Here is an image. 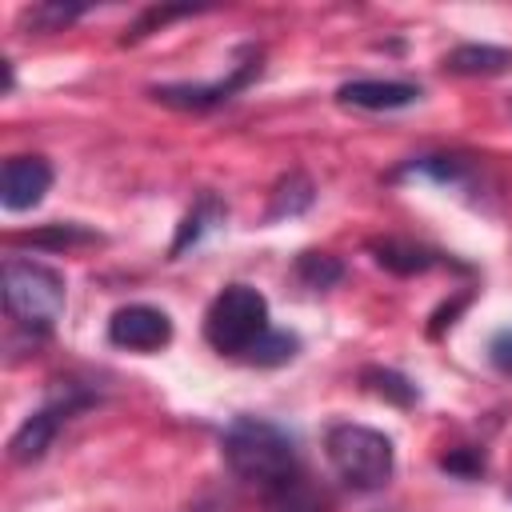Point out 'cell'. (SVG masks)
Listing matches in <instances>:
<instances>
[{"label": "cell", "mask_w": 512, "mask_h": 512, "mask_svg": "<svg viewBox=\"0 0 512 512\" xmlns=\"http://www.w3.org/2000/svg\"><path fill=\"white\" fill-rule=\"evenodd\" d=\"M88 400H92V396H84V392H76V388H64L60 396H52L40 412H32V416L16 428V436L8 440V456H12L16 464H36V460L52 448L60 424H64L76 408H84Z\"/></svg>", "instance_id": "5b68a950"}, {"label": "cell", "mask_w": 512, "mask_h": 512, "mask_svg": "<svg viewBox=\"0 0 512 512\" xmlns=\"http://www.w3.org/2000/svg\"><path fill=\"white\" fill-rule=\"evenodd\" d=\"M328 460L336 468V476L344 484H352L356 492H376L392 480L396 472V448L384 432L368 428V424H332L324 436Z\"/></svg>", "instance_id": "7a4b0ae2"}, {"label": "cell", "mask_w": 512, "mask_h": 512, "mask_svg": "<svg viewBox=\"0 0 512 512\" xmlns=\"http://www.w3.org/2000/svg\"><path fill=\"white\" fill-rule=\"evenodd\" d=\"M440 468H444V472H460V476H476V472L484 468V460H480L476 452H452V456L440 460Z\"/></svg>", "instance_id": "603a6c76"}, {"label": "cell", "mask_w": 512, "mask_h": 512, "mask_svg": "<svg viewBox=\"0 0 512 512\" xmlns=\"http://www.w3.org/2000/svg\"><path fill=\"white\" fill-rule=\"evenodd\" d=\"M336 100L364 112H392L420 100V88L408 80H348L336 88Z\"/></svg>", "instance_id": "9c48e42d"}, {"label": "cell", "mask_w": 512, "mask_h": 512, "mask_svg": "<svg viewBox=\"0 0 512 512\" xmlns=\"http://www.w3.org/2000/svg\"><path fill=\"white\" fill-rule=\"evenodd\" d=\"M268 332V300L248 284H228L204 312V336L216 352L248 356V348Z\"/></svg>", "instance_id": "277c9868"}, {"label": "cell", "mask_w": 512, "mask_h": 512, "mask_svg": "<svg viewBox=\"0 0 512 512\" xmlns=\"http://www.w3.org/2000/svg\"><path fill=\"white\" fill-rule=\"evenodd\" d=\"M108 340L128 352H160L172 340V320L152 304H124L108 320Z\"/></svg>", "instance_id": "8992f818"}, {"label": "cell", "mask_w": 512, "mask_h": 512, "mask_svg": "<svg viewBox=\"0 0 512 512\" xmlns=\"http://www.w3.org/2000/svg\"><path fill=\"white\" fill-rule=\"evenodd\" d=\"M220 448H224L228 468H232L244 484L264 488L268 496L296 480V444H292V436H288L284 428H276L272 420L236 416V420L224 428Z\"/></svg>", "instance_id": "6da1fadb"}, {"label": "cell", "mask_w": 512, "mask_h": 512, "mask_svg": "<svg viewBox=\"0 0 512 512\" xmlns=\"http://www.w3.org/2000/svg\"><path fill=\"white\" fill-rule=\"evenodd\" d=\"M224 216V208L212 200V196H204L188 216H184V224H180V232H176V240H172V256H180L188 244H196L200 236H204V228H212V220H220Z\"/></svg>", "instance_id": "4fadbf2b"}, {"label": "cell", "mask_w": 512, "mask_h": 512, "mask_svg": "<svg viewBox=\"0 0 512 512\" xmlns=\"http://www.w3.org/2000/svg\"><path fill=\"white\" fill-rule=\"evenodd\" d=\"M256 72H260V52L248 48L244 60H240L224 80H216V84H156L152 96H156L160 104H168V108H212V104L236 96Z\"/></svg>", "instance_id": "52a82bcc"}, {"label": "cell", "mask_w": 512, "mask_h": 512, "mask_svg": "<svg viewBox=\"0 0 512 512\" xmlns=\"http://www.w3.org/2000/svg\"><path fill=\"white\" fill-rule=\"evenodd\" d=\"M488 360H492L504 376H512V328H500V332L488 340Z\"/></svg>", "instance_id": "7402d4cb"}, {"label": "cell", "mask_w": 512, "mask_h": 512, "mask_svg": "<svg viewBox=\"0 0 512 512\" xmlns=\"http://www.w3.org/2000/svg\"><path fill=\"white\" fill-rule=\"evenodd\" d=\"M268 512H324V504L308 484L292 480V484H284L280 492L268 496Z\"/></svg>", "instance_id": "ac0fdd59"}, {"label": "cell", "mask_w": 512, "mask_h": 512, "mask_svg": "<svg viewBox=\"0 0 512 512\" xmlns=\"http://www.w3.org/2000/svg\"><path fill=\"white\" fill-rule=\"evenodd\" d=\"M96 240V232L80 228V224H52L44 232H20L16 244H48V248H68V244H88Z\"/></svg>", "instance_id": "d6986e66"}, {"label": "cell", "mask_w": 512, "mask_h": 512, "mask_svg": "<svg viewBox=\"0 0 512 512\" xmlns=\"http://www.w3.org/2000/svg\"><path fill=\"white\" fill-rule=\"evenodd\" d=\"M176 16H192V8H148V12H144L136 24H132V32L124 36V44H128V40L148 36L152 28H164V24H168V20H176Z\"/></svg>", "instance_id": "44dd1931"}, {"label": "cell", "mask_w": 512, "mask_h": 512, "mask_svg": "<svg viewBox=\"0 0 512 512\" xmlns=\"http://www.w3.org/2000/svg\"><path fill=\"white\" fill-rule=\"evenodd\" d=\"M84 8L80 4H36V8H24L20 12V24L32 28V32H60L64 24H72Z\"/></svg>", "instance_id": "5bb4252c"}, {"label": "cell", "mask_w": 512, "mask_h": 512, "mask_svg": "<svg viewBox=\"0 0 512 512\" xmlns=\"http://www.w3.org/2000/svg\"><path fill=\"white\" fill-rule=\"evenodd\" d=\"M312 204V180L304 172H288L276 188H272V204H268V220H284V216H300Z\"/></svg>", "instance_id": "7c38bea8"}, {"label": "cell", "mask_w": 512, "mask_h": 512, "mask_svg": "<svg viewBox=\"0 0 512 512\" xmlns=\"http://www.w3.org/2000/svg\"><path fill=\"white\" fill-rule=\"evenodd\" d=\"M296 348H300V340L292 336V332H264L252 348H248V360L252 364H284V360H292L296 356Z\"/></svg>", "instance_id": "e0dca14e"}, {"label": "cell", "mask_w": 512, "mask_h": 512, "mask_svg": "<svg viewBox=\"0 0 512 512\" xmlns=\"http://www.w3.org/2000/svg\"><path fill=\"white\" fill-rule=\"evenodd\" d=\"M4 308L16 324L48 332L64 312V276L40 260H4Z\"/></svg>", "instance_id": "3957f363"}, {"label": "cell", "mask_w": 512, "mask_h": 512, "mask_svg": "<svg viewBox=\"0 0 512 512\" xmlns=\"http://www.w3.org/2000/svg\"><path fill=\"white\" fill-rule=\"evenodd\" d=\"M364 384H368L376 396L392 400V404H412V400H416V384L404 380V376L392 372V368H364Z\"/></svg>", "instance_id": "2e32d148"}, {"label": "cell", "mask_w": 512, "mask_h": 512, "mask_svg": "<svg viewBox=\"0 0 512 512\" xmlns=\"http://www.w3.org/2000/svg\"><path fill=\"white\" fill-rule=\"evenodd\" d=\"M52 188V164L44 156H12L0 172V204L8 212H28Z\"/></svg>", "instance_id": "ba28073f"}, {"label": "cell", "mask_w": 512, "mask_h": 512, "mask_svg": "<svg viewBox=\"0 0 512 512\" xmlns=\"http://www.w3.org/2000/svg\"><path fill=\"white\" fill-rule=\"evenodd\" d=\"M372 256H376L380 268H388V272H396V276H416V272H428V268L436 264V256H432L428 248H420V244H412V240H396V236L372 240Z\"/></svg>", "instance_id": "8fae6325"}, {"label": "cell", "mask_w": 512, "mask_h": 512, "mask_svg": "<svg viewBox=\"0 0 512 512\" xmlns=\"http://www.w3.org/2000/svg\"><path fill=\"white\" fill-rule=\"evenodd\" d=\"M408 172L432 176V180H440V184H460V180H464V160H460V156H424V160H412Z\"/></svg>", "instance_id": "ffe728a7"}, {"label": "cell", "mask_w": 512, "mask_h": 512, "mask_svg": "<svg viewBox=\"0 0 512 512\" xmlns=\"http://www.w3.org/2000/svg\"><path fill=\"white\" fill-rule=\"evenodd\" d=\"M296 276H300L308 288H332V284L344 276V268H340V260L328 256V252H304V256L296 260Z\"/></svg>", "instance_id": "9a60e30c"}, {"label": "cell", "mask_w": 512, "mask_h": 512, "mask_svg": "<svg viewBox=\"0 0 512 512\" xmlns=\"http://www.w3.org/2000/svg\"><path fill=\"white\" fill-rule=\"evenodd\" d=\"M444 68L456 76H500L512 68V52L496 44H460L444 56Z\"/></svg>", "instance_id": "30bf717a"}]
</instances>
